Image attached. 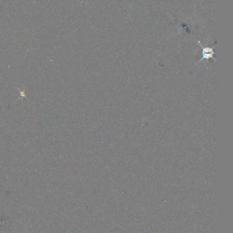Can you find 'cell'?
Listing matches in <instances>:
<instances>
[{"label":"cell","mask_w":233,"mask_h":233,"mask_svg":"<svg viewBox=\"0 0 233 233\" xmlns=\"http://www.w3.org/2000/svg\"><path fill=\"white\" fill-rule=\"evenodd\" d=\"M200 46H201L202 49V57L201 59H200L199 62H201V61H202L203 59H214L213 55L215 54V52L213 51V48L202 47L201 44H200Z\"/></svg>","instance_id":"6da1fadb"}]
</instances>
